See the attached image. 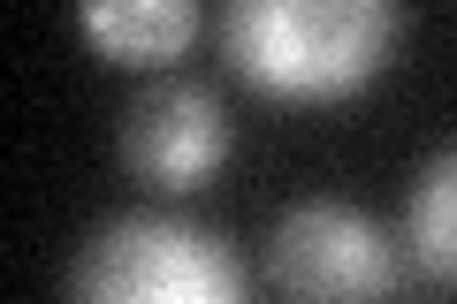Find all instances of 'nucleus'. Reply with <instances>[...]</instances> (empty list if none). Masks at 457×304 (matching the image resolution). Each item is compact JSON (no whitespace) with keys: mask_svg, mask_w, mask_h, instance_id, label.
<instances>
[{"mask_svg":"<svg viewBox=\"0 0 457 304\" xmlns=\"http://www.w3.org/2000/svg\"><path fill=\"white\" fill-rule=\"evenodd\" d=\"M245 289L237 243L183 213H114L69 259V297L92 304H237Z\"/></svg>","mask_w":457,"mask_h":304,"instance_id":"f03ea898","label":"nucleus"},{"mask_svg":"<svg viewBox=\"0 0 457 304\" xmlns=\"http://www.w3.org/2000/svg\"><path fill=\"white\" fill-rule=\"evenodd\" d=\"M77 31L99 62L122 69H153L161 77L168 62L198 46L206 31V0H77Z\"/></svg>","mask_w":457,"mask_h":304,"instance_id":"39448f33","label":"nucleus"},{"mask_svg":"<svg viewBox=\"0 0 457 304\" xmlns=\"http://www.w3.org/2000/svg\"><path fill=\"white\" fill-rule=\"evenodd\" d=\"M228 144H237L228 107L198 77H153L122 107V160L153 191H198L206 176H221Z\"/></svg>","mask_w":457,"mask_h":304,"instance_id":"20e7f679","label":"nucleus"},{"mask_svg":"<svg viewBox=\"0 0 457 304\" xmlns=\"http://www.w3.org/2000/svg\"><path fill=\"white\" fill-rule=\"evenodd\" d=\"M267 274L290 297H389L404 282L389 228L343 198H297L267 228Z\"/></svg>","mask_w":457,"mask_h":304,"instance_id":"7ed1b4c3","label":"nucleus"},{"mask_svg":"<svg viewBox=\"0 0 457 304\" xmlns=\"http://www.w3.org/2000/svg\"><path fill=\"white\" fill-rule=\"evenodd\" d=\"M404 38V0H221V62L275 107L359 99Z\"/></svg>","mask_w":457,"mask_h":304,"instance_id":"f257e3e1","label":"nucleus"},{"mask_svg":"<svg viewBox=\"0 0 457 304\" xmlns=\"http://www.w3.org/2000/svg\"><path fill=\"white\" fill-rule=\"evenodd\" d=\"M404 243L420 259L427 282L457 289V144H442L435 160L411 176V198H404Z\"/></svg>","mask_w":457,"mask_h":304,"instance_id":"423d86ee","label":"nucleus"}]
</instances>
